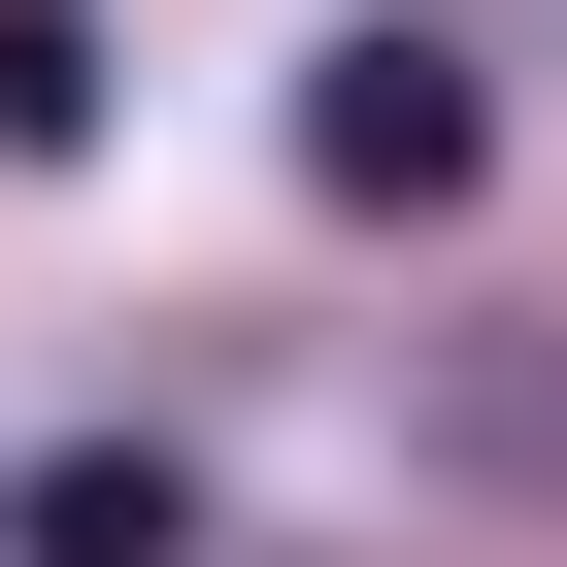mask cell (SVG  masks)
Instances as JSON below:
<instances>
[{"label":"cell","instance_id":"1","mask_svg":"<svg viewBox=\"0 0 567 567\" xmlns=\"http://www.w3.org/2000/svg\"><path fill=\"white\" fill-rule=\"evenodd\" d=\"M301 167H334V200H401V234H434V200H467V167H501V101H467V34H334V68H301Z\"/></svg>","mask_w":567,"mask_h":567},{"label":"cell","instance_id":"2","mask_svg":"<svg viewBox=\"0 0 567 567\" xmlns=\"http://www.w3.org/2000/svg\"><path fill=\"white\" fill-rule=\"evenodd\" d=\"M0 567H200V467H167V434H68V467H0Z\"/></svg>","mask_w":567,"mask_h":567},{"label":"cell","instance_id":"3","mask_svg":"<svg viewBox=\"0 0 567 567\" xmlns=\"http://www.w3.org/2000/svg\"><path fill=\"white\" fill-rule=\"evenodd\" d=\"M101 134V0H0V167H68Z\"/></svg>","mask_w":567,"mask_h":567},{"label":"cell","instance_id":"4","mask_svg":"<svg viewBox=\"0 0 567 567\" xmlns=\"http://www.w3.org/2000/svg\"><path fill=\"white\" fill-rule=\"evenodd\" d=\"M467 467H567V368H467Z\"/></svg>","mask_w":567,"mask_h":567}]
</instances>
